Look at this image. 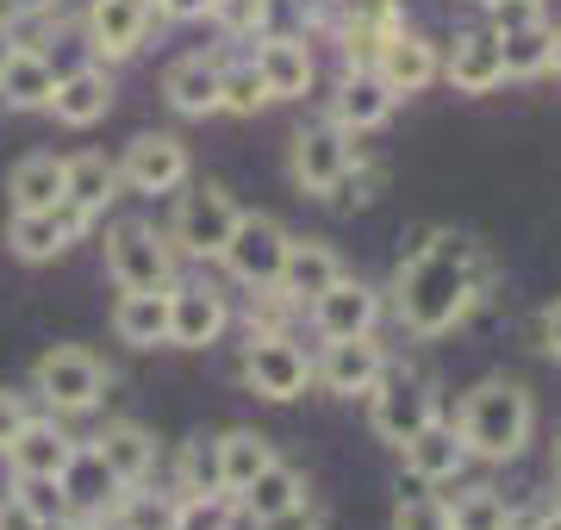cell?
Returning a JSON list of instances; mask_svg holds the SVG:
<instances>
[{"label": "cell", "mask_w": 561, "mask_h": 530, "mask_svg": "<svg viewBox=\"0 0 561 530\" xmlns=\"http://www.w3.org/2000/svg\"><path fill=\"white\" fill-rule=\"evenodd\" d=\"M400 319L405 331H419V337H443V331H456L474 300L486 293V263L481 250L456 238V231H431L412 256L400 263Z\"/></svg>", "instance_id": "6da1fadb"}, {"label": "cell", "mask_w": 561, "mask_h": 530, "mask_svg": "<svg viewBox=\"0 0 561 530\" xmlns=\"http://www.w3.org/2000/svg\"><path fill=\"white\" fill-rule=\"evenodd\" d=\"M530 393L512 388V381H481V388L461 400V418H456V437L468 456L481 462H512L524 443H530Z\"/></svg>", "instance_id": "7a4b0ae2"}, {"label": "cell", "mask_w": 561, "mask_h": 530, "mask_svg": "<svg viewBox=\"0 0 561 530\" xmlns=\"http://www.w3.org/2000/svg\"><path fill=\"white\" fill-rule=\"evenodd\" d=\"M32 381H38L44 406L62 412V418H76V412H94L106 400V362L94 349H76V344H57L44 349L38 368H32Z\"/></svg>", "instance_id": "3957f363"}, {"label": "cell", "mask_w": 561, "mask_h": 530, "mask_svg": "<svg viewBox=\"0 0 561 530\" xmlns=\"http://www.w3.org/2000/svg\"><path fill=\"white\" fill-rule=\"evenodd\" d=\"M287 231H280L268 212H238V224H231V238H225L219 263L238 275L243 287H256V293H268V287L280 281V263H287Z\"/></svg>", "instance_id": "277c9868"}, {"label": "cell", "mask_w": 561, "mask_h": 530, "mask_svg": "<svg viewBox=\"0 0 561 530\" xmlns=\"http://www.w3.org/2000/svg\"><path fill=\"white\" fill-rule=\"evenodd\" d=\"M106 268L125 293H162L169 287V244L150 224H113L106 231Z\"/></svg>", "instance_id": "5b68a950"}, {"label": "cell", "mask_w": 561, "mask_h": 530, "mask_svg": "<svg viewBox=\"0 0 561 530\" xmlns=\"http://www.w3.org/2000/svg\"><path fill=\"white\" fill-rule=\"evenodd\" d=\"M231 224H238V200L225 187H213V182L187 187L175 206V250H187V256H219L225 238H231Z\"/></svg>", "instance_id": "8992f818"}, {"label": "cell", "mask_w": 561, "mask_h": 530, "mask_svg": "<svg viewBox=\"0 0 561 530\" xmlns=\"http://www.w3.org/2000/svg\"><path fill=\"white\" fill-rule=\"evenodd\" d=\"M113 169L131 194H175L187 182V143L169 138V131H138Z\"/></svg>", "instance_id": "52a82bcc"}, {"label": "cell", "mask_w": 561, "mask_h": 530, "mask_svg": "<svg viewBox=\"0 0 561 530\" xmlns=\"http://www.w3.org/2000/svg\"><path fill=\"white\" fill-rule=\"evenodd\" d=\"M387 375V349L375 344V331H362V337H331L312 368V381L324 393H337V400H356V393H375V381Z\"/></svg>", "instance_id": "ba28073f"}, {"label": "cell", "mask_w": 561, "mask_h": 530, "mask_svg": "<svg viewBox=\"0 0 561 530\" xmlns=\"http://www.w3.org/2000/svg\"><path fill=\"white\" fill-rule=\"evenodd\" d=\"M368 400H375V430H381L387 443H405V437H419V430L437 418V393H431V381H419V375H393V368H387Z\"/></svg>", "instance_id": "9c48e42d"}, {"label": "cell", "mask_w": 561, "mask_h": 530, "mask_svg": "<svg viewBox=\"0 0 561 530\" xmlns=\"http://www.w3.org/2000/svg\"><path fill=\"white\" fill-rule=\"evenodd\" d=\"M243 381L262 393V400H300L306 381H312V362H306L300 344H287V337H250L243 349Z\"/></svg>", "instance_id": "30bf717a"}, {"label": "cell", "mask_w": 561, "mask_h": 530, "mask_svg": "<svg viewBox=\"0 0 561 530\" xmlns=\"http://www.w3.org/2000/svg\"><path fill=\"white\" fill-rule=\"evenodd\" d=\"M88 231V212H76L69 200L44 206V212H13V224H7V244H13V256H25V263H50L57 250H69Z\"/></svg>", "instance_id": "8fae6325"}, {"label": "cell", "mask_w": 561, "mask_h": 530, "mask_svg": "<svg viewBox=\"0 0 561 530\" xmlns=\"http://www.w3.org/2000/svg\"><path fill=\"white\" fill-rule=\"evenodd\" d=\"M368 69H375L393 94H424V88L443 76L437 44L419 38V32H405V25H393V32H387V44L375 50V62H368Z\"/></svg>", "instance_id": "7c38bea8"}, {"label": "cell", "mask_w": 561, "mask_h": 530, "mask_svg": "<svg viewBox=\"0 0 561 530\" xmlns=\"http://www.w3.org/2000/svg\"><path fill=\"white\" fill-rule=\"evenodd\" d=\"M144 38H150V7H138V0H94L88 7V50L101 62L138 57Z\"/></svg>", "instance_id": "4fadbf2b"}, {"label": "cell", "mask_w": 561, "mask_h": 530, "mask_svg": "<svg viewBox=\"0 0 561 530\" xmlns=\"http://www.w3.org/2000/svg\"><path fill=\"white\" fill-rule=\"evenodd\" d=\"M375 319H381V293L368 281H350V275H337L312 300V325L324 331V344L331 337H362V331H375Z\"/></svg>", "instance_id": "5bb4252c"}, {"label": "cell", "mask_w": 561, "mask_h": 530, "mask_svg": "<svg viewBox=\"0 0 561 530\" xmlns=\"http://www.w3.org/2000/svg\"><path fill=\"white\" fill-rule=\"evenodd\" d=\"M393 101H400V94H393L368 62H350V76H343L337 94H331V125H343L350 138H356V131H375V125H387Z\"/></svg>", "instance_id": "9a60e30c"}, {"label": "cell", "mask_w": 561, "mask_h": 530, "mask_svg": "<svg viewBox=\"0 0 561 530\" xmlns=\"http://www.w3.org/2000/svg\"><path fill=\"white\" fill-rule=\"evenodd\" d=\"M343 169H350V131L343 125L324 119V125H306L300 138H294V182L306 194H331Z\"/></svg>", "instance_id": "2e32d148"}, {"label": "cell", "mask_w": 561, "mask_h": 530, "mask_svg": "<svg viewBox=\"0 0 561 530\" xmlns=\"http://www.w3.org/2000/svg\"><path fill=\"white\" fill-rule=\"evenodd\" d=\"M225 300L213 287H169V344L175 349H206L225 337Z\"/></svg>", "instance_id": "e0dca14e"}, {"label": "cell", "mask_w": 561, "mask_h": 530, "mask_svg": "<svg viewBox=\"0 0 561 530\" xmlns=\"http://www.w3.org/2000/svg\"><path fill=\"white\" fill-rule=\"evenodd\" d=\"M50 113H57L62 125H76V131H88V125H101L106 113H113V76H106L101 62H81V69L57 76Z\"/></svg>", "instance_id": "ac0fdd59"}, {"label": "cell", "mask_w": 561, "mask_h": 530, "mask_svg": "<svg viewBox=\"0 0 561 530\" xmlns=\"http://www.w3.org/2000/svg\"><path fill=\"white\" fill-rule=\"evenodd\" d=\"M443 76L461 88V94H493L505 82V62H500V32L481 25V32H461L449 62H443Z\"/></svg>", "instance_id": "d6986e66"}, {"label": "cell", "mask_w": 561, "mask_h": 530, "mask_svg": "<svg viewBox=\"0 0 561 530\" xmlns=\"http://www.w3.org/2000/svg\"><path fill=\"white\" fill-rule=\"evenodd\" d=\"M0 456L13 462V474H62L69 456H76V437H69L57 418H25L20 437L0 449Z\"/></svg>", "instance_id": "ffe728a7"}, {"label": "cell", "mask_w": 561, "mask_h": 530, "mask_svg": "<svg viewBox=\"0 0 561 530\" xmlns=\"http://www.w3.org/2000/svg\"><path fill=\"white\" fill-rule=\"evenodd\" d=\"M337 275H343V263L324 244H287V263H280L275 293L287 300V307H312V300H319Z\"/></svg>", "instance_id": "44dd1931"}, {"label": "cell", "mask_w": 561, "mask_h": 530, "mask_svg": "<svg viewBox=\"0 0 561 530\" xmlns=\"http://www.w3.org/2000/svg\"><path fill=\"white\" fill-rule=\"evenodd\" d=\"M94 456L113 469L119 487H144L150 469H157V437H150L144 425H106L101 437H94Z\"/></svg>", "instance_id": "7402d4cb"}, {"label": "cell", "mask_w": 561, "mask_h": 530, "mask_svg": "<svg viewBox=\"0 0 561 530\" xmlns=\"http://www.w3.org/2000/svg\"><path fill=\"white\" fill-rule=\"evenodd\" d=\"M256 69H262L268 101H300L306 88H312V50L300 38H262Z\"/></svg>", "instance_id": "603a6c76"}, {"label": "cell", "mask_w": 561, "mask_h": 530, "mask_svg": "<svg viewBox=\"0 0 561 530\" xmlns=\"http://www.w3.org/2000/svg\"><path fill=\"white\" fill-rule=\"evenodd\" d=\"M62 200L76 206V212H106V200H119V169L106 163V157H94V150H81V157H69L62 163Z\"/></svg>", "instance_id": "cb8c5ba5"}, {"label": "cell", "mask_w": 561, "mask_h": 530, "mask_svg": "<svg viewBox=\"0 0 561 530\" xmlns=\"http://www.w3.org/2000/svg\"><path fill=\"white\" fill-rule=\"evenodd\" d=\"M400 449H405V469L419 474V481H449V474H461V462H468L456 425H443V418H431V425H424L419 437H405Z\"/></svg>", "instance_id": "d4e9b609"}, {"label": "cell", "mask_w": 561, "mask_h": 530, "mask_svg": "<svg viewBox=\"0 0 561 530\" xmlns=\"http://www.w3.org/2000/svg\"><path fill=\"white\" fill-rule=\"evenodd\" d=\"M50 94H57V69H50V57H38V50H13L7 57V69H0V101L20 106V113H38V106H50Z\"/></svg>", "instance_id": "484cf974"}, {"label": "cell", "mask_w": 561, "mask_h": 530, "mask_svg": "<svg viewBox=\"0 0 561 530\" xmlns=\"http://www.w3.org/2000/svg\"><path fill=\"white\" fill-rule=\"evenodd\" d=\"M162 94H169V106H175V113H187V119H206V113H219V62L181 57L175 69L162 76Z\"/></svg>", "instance_id": "4316f807"}, {"label": "cell", "mask_w": 561, "mask_h": 530, "mask_svg": "<svg viewBox=\"0 0 561 530\" xmlns=\"http://www.w3.org/2000/svg\"><path fill=\"white\" fill-rule=\"evenodd\" d=\"M213 443H219V487L225 493H243L268 462H275V443H268L262 430H225Z\"/></svg>", "instance_id": "83f0119b"}, {"label": "cell", "mask_w": 561, "mask_h": 530, "mask_svg": "<svg viewBox=\"0 0 561 530\" xmlns=\"http://www.w3.org/2000/svg\"><path fill=\"white\" fill-rule=\"evenodd\" d=\"M113 331H119V344H131V349L169 344V287H162V293H125L119 312H113Z\"/></svg>", "instance_id": "f1b7e54d"}, {"label": "cell", "mask_w": 561, "mask_h": 530, "mask_svg": "<svg viewBox=\"0 0 561 530\" xmlns=\"http://www.w3.org/2000/svg\"><path fill=\"white\" fill-rule=\"evenodd\" d=\"M231 499H238V511L250 518V525H256V518H268V511H280V506H294V499H306V474H300V469H287V462L275 456V462H268V469H262L243 493H231Z\"/></svg>", "instance_id": "f546056e"}, {"label": "cell", "mask_w": 561, "mask_h": 530, "mask_svg": "<svg viewBox=\"0 0 561 530\" xmlns=\"http://www.w3.org/2000/svg\"><path fill=\"white\" fill-rule=\"evenodd\" d=\"M7 200L13 212H44V206L62 200V157H25L7 182Z\"/></svg>", "instance_id": "4dcf8cb0"}, {"label": "cell", "mask_w": 561, "mask_h": 530, "mask_svg": "<svg viewBox=\"0 0 561 530\" xmlns=\"http://www.w3.org/2000/svg\"><path fill=\"white\" fill-rule=\"evenodd\" d=\"M62 493H69V511H101L119 493V481H113V469H106L94 449H76L69 469H62Z\"/></svg>", "instance_id": "1f68e13d"}, {"label": "cell", "mask_w": 561, "mask_h": 530, "mask_svg": "<svg viewBox=\"0 0 561 530\" xmlns=\"http://www.w3.org/2000/svg\"><path fill=\"white\" fill-rule=\"evenodd\" d=\"M500 62H505V76H542L549 69V20L537 25H518V32H500Z\"/></svg>", "instance_id": "d6a6232c"}, {"label": "cell", "mask_w": 561, "mask_h": 530, "mask_svg": "<svg viewBox=\"0 0 561 530\" xmlns=\"http://www.w3.org/2000/svg\"><path fill=\"white\" fill-rule=\"evenodd\" d=\"M256 106H268V88H262V69L256 62H231V69H219V113H256Z\"/></svg>", "instance_id": "836d02e7"}, {"label": "cell", "mask_w": 561, "mask_h": 530, "mask_svg": "<svg viewBox=\"0 0 561 530\" xmlns=\"http://www.w3.org/2000/svg\"><path fill=\"white\" fill-rule=\"evenodd\" d=\"M13 499H20L38 525H62L69 518V493H62V474H20V487H13Z\"/></svg>", "instance_id": "e575fe53"}, {"label": "cell", "mask_w": 561, "mask_h": 530, "mask_svg": "<svg viewBox=\"0 0 561 530\" xmlns=\"http://www.w3.org/2000/svg\"><path fill=\"white\" fill-rule=\"evenodd\" d=\"M231 525H238L231 493H194V499H175V525L169 530H231Z\"/></svg>", "instance_id": "d590c367"}, {"label": "cell", "mask_w": 561, "mask_h": 530, "mask_svg": "<svg viewBox=\"0 0 561 530\" xmlns=\"http://www.w3.org/2000/svg\"><path fill=\"white\" fill-rule=\"evenodd\" d=\"M449 525L456 530H512V506H505L493 487H474L449 506Z\"/></svg>", "instance_id": "8d00e7d4"}, {"label": "cell", "mask_w": 561, "mask_h": 530, "mask_svg": "<svg viewBox=\"0 0 561 530\" xmlns=\"http://www.w3.org/2000/svg\"><path fill=\"white\" fill-rule=\"evenodd\" d=\"M181 493H187V499H194V493H225L219 487V443L194 437V443L181 449Z\"/></svg>", "instance_id": "74e56055"}, {"label": "cell", "mask_w": 561, "mask_h": 530, "mask_svg": "<svg viewBox=\"0 0 561 530\" xmlns=\"http://www.w3.org/2000/svg\"><path fill=\"white\" fill-rule=\"evenodd\" d=\"M169 525H175L169 493H125L119 499V530H169Z\"/></svg>", "instance_id": "f35d334b"}, {"label": "cell", "mask_w": 561, "mask_h": 530, "mask_svg": "<svg viewBox=\"0 0 561 530\" xmlns=\"http://www.w3.org/2000/svg\"><path fill=\"white\" fill-rule=\"evenodd\" d=\"M393 530H456V525H449V506H443V499L419 493V499H400V511H393Z\"/></svg>", "instance_id": "ab89813d"}, {"label": "cell", "mask_w": 561, "mask_h": 530, "mask_svg": "<svg viewBox=\"0 0 561 530\" xmlns=\"http://www.w3.org/2000/svg\"><path fill=\"white\" fill-rule=\"evenodd\" d=\"M375 187H381V169H375V163H350V169H343V175H337V187H331V200H343V206H362V200H375Z\"/></svg>", "instance_id": "60d3db41"}, {"label": "cell", "mask_w": 561, "mask_h": 530, "mask_svg": "<svg viewBox=\"0 0 561 530\" xmlns=\"http://www.w3.org/2000/svg\"><path fill=\"white\" fill-rule=\"evenodd\" d=\"M324 518H319V506L312 499H294V506H280V511H268V518H256V530H319Z\"/></svg>", "instance_id": "b9f144b4"}, {"label": "cell", "mask_w": 561, "mask_h": 530, "mask_svg": "<svg viewBox=\"0 0 561 530\" xmlns=\"http://www.w3.org/2000/svg\"><path fill=\"white\" fill-rule=\"evenodd\" d=\"M486 7H493V32H518L542 20V0H486Z\"/></svg>", "instance_id": "7bdbcfd3"}, {"label": "cell", "mask_w": 561, "mask_h": 530, "mask_svg": "<svg viewBox=\"0 0 561 530\" xmlns=\"http://www.w3.org/2000/svg\"><path fill=\"white\" fill-rule=\"evenodd\" d=\"M25 418H32V412H25V400H20V393H7V388H0V449H7L13 437H20Z\"/></svg>", "instance_id": "ee69618b"}, {"label": "cell", "mask_w": 561, "mask_h": 530, "mask_svg": "<svg viewBox=\"0 0 561 530\" xmlns=\"http://www.w3.org/2000/svg\"><path fill=\"white\" fill-rule=\"evenodd\" d=\"M162 20H213L219 13V0H157Z\"/></svg>", "instance_id": "f6af8a7d"}, {"label": "cell", "mask_w": 561, "mask_h": 530, "mask_svg": "<svg viewBox=\"0 0 561 530\" xmlns=\"http://www.w3.org/2000/svg\"><path fill=\"white\" fill-rule=\"evenodd\" d=\"M0 530H38V518H32L20 499H0Z\"/></svg>", "instance_id": "bcb514c9"}, {"label": "cell", "mask_w": 561, "mask_h": 530, "mask_svg": "<svg viewBox=\"0 0 561 530\" xmlns=\"http://www.w3.org/2000/svg\"><path fill=\"white\" fill-rule=\"evenodd\" d=\"M542 349H549V356L561 362V300H556L549 312H542Z\"/></svg>", "instance_id": "7dc6e473"}, {"label": "cell", "mask_w": 561, "mask_h": 530, "mask_svg": "<svg viewBox=\"0 0 561 530\" xmlns=\"http://www.w3.org/2000/svg\"><path fill=\"white\" fill-rule=\"evenodd\" d=\"M50 7H57V0H0V13H7V20H32V13H50Z\"/></svg>", "instance_id": "c3c4849f"}, {"label": "cell", "mask_w": 561, "mask_h": 530, "mask_svg": "<svg viewBox=\"0 0 561 530\" xmlns=\"http://www.w3.org/2000/svg\"><path fill=\"white\" fill-rule=\"evenodd\" d=\"M343 13H356V20H375V13H393V0H343Z\"/></svg>", "instance_id": "681fc988"}, {"label": "cell", "mask_w": 561, "mask_h": 530, "mask_svg": "<svg viewBox=\"0 0 561 530\" xmlns=\"http://www.w3.org/2000/svg\"><path fill=\"white\" fill-rule=\"evenodd\" d=\"M13 50H20V38H13V20L0 13V69H7V57H13Z\"/></svg>", "instance_id": "f907efd6"}, {"label": "cell", "mask_w": 561, "mask_h": 530, "mask_svg": "<svg viewBox=\"0 0 561 530\" xmlns=\"http://www.w3.org/2000/svg\"><path fill=\"white\" fill-rule=\"evenodd\" d=\"M549 69L561 76V25H549Z\"/></svg>", "instance_id": "816d5d0a"}, {"label": "cell", "mask_w": 561, "mask_h": 530, "mask_svg": "<svg viewBox=\"0 0 561 530\" xmlns=\"http://www.w3.org/2000/svg\"><path fill=\"white\" fill-rule=\"evenodd\" d=\"M537 530H561V506H556V511H549V518H542V525H537Z\"/></svg>", "instance_id": "f5cc1de1"}, {"label": "cell", "mask_w": 561, "mask_h": 530, "mask_svg": "<svg viewBox=\"0 0 561 530\" xmlns=\"http://www.w3.org/2000/svg\"><path fill=\"white\" fill-rule=\"evenodd\" d=\"M138 7H150V13H157V0H138Z\"/></svg>", "instance_id": "db71d44e"}, {"label": "cell", "mask_w": 561, "mask_h": 530, "mask_svg": "<svg viewBox=\"0 0 561 530\" xmlns=\"http://www.w3.org/2000/svg\"><path fill=\"white\" fill-rule=\"evenodd\" d=\"M556 474H561V449H556Z\"/></svg>", "instance_id": "11a10c76"}]
</instances>
